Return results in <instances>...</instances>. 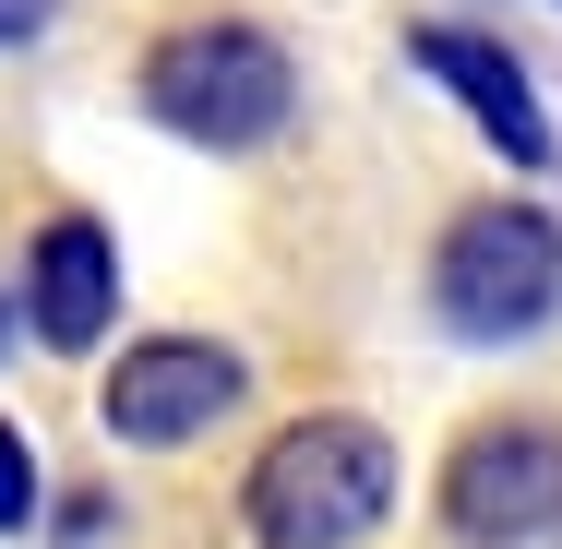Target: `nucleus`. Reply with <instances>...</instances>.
I'll return each instance as SVG.
<instances>
[{"instance_id":"obj_1","label":"nucleus","mask_w":562,"mask_h":549,"mask_svg":"<svg viewBox=\"0 0 562 549\" xmlns=\"http://www.w3.org/2000/svg\"><path fill=\"white\" fill-rule=\"evenodd\" d=\"M239 514H251L263 549H359L395 514V442L371 419H288L251 454Z\"/></svg>"},{"instance_id":"obj_2","label":"nucleus","mask_w":562,"mask_h":549,"mask_svg":"<svg viewBox=\"0 0 562 549\" xmlns=\"http://www.w3.org/2000/svg\"><path fill=\"white\" fill-rule=\"evenodd\" d=\"M431 311L467 346H515V334L562 323V227L539 204H479L443 227V263H431Z\"/></svg>"},{"instance_id":"obj_3","label":"nucleus","mask_w":562,"mask_h":549,"mask_svg":"<svg viewBox=\"0 0 562 549\" xmlns=\"http://www.w3.org/2000/svg\"><path fill=\"white\" fill-rule=\"evenodd\" d=\"M144 108L204 156H239V144H263L288 119V48L263 24H180L144 60Z\"/></svg>"},{"instance_id":"obj_4","label":"nucleus","mask_w":562,"mask_h":549,"mask_svg":"<svg viewBox=\"0 0 562 549\" xmlns=\"http://www.w3.org/2000/svg\"><path fill=\"white\" fill-rule=\"evenodd\" d=\"M443 526L479 549H527L562 526V419H491L443 466Z\"/></svg>"},{"instance_id":"obj_5","label":"nucleus","mask_w":562,"mask_h":549,"mask_svg":"<svg viewBox=\"0 0 562 549\" xmlns=\"http://www.w3.org/2000/svg\"><path fill=\"white\" fill-rule=\"evenodd\" d=\"M239 346L216 334H156V346H120L109 358V394H97V419L109 442H144V454H168V442H204L239 407Z\"/></svg>"},{"instance_id":"obj_6","label":"nucleus","mask_w":562,"mask_h":549,"mask_svg":"<svg viewBox=\"0 0 562 549\" xmlns=\"http://www.w3.org/2000/svg\"><path fill=\"white\" fill-rule=\"evenodd\" d=\"M407 48H419V72L443 84L454 108L491 131V156H503V168H551V108H539V84H527V60H515L503 36H467V24H419Z\"/></svg>"},{"instance_id":"obj_7","label":"nucleus","mask_w":562,"mask_h":549,"mask_svg":"<svg viewBox=\"0 0 562 549\" xmlns=\"http://www.w3.org/2000/svg\"><path fill=\"white\" fill-rule=\"evenodd\" d=\"M120 311V251L97 216H60L48 239H36V334L48 346H97Z\"/></svg>"},{"instance_id":"obj_8","label":"nucleus","mask_w":562,"mask_h":549,"mask_svg":"<svg viewBox=\"0 0 562 549\" xmlns=\"http://www.w3.org/2000/svg\"><path fill=\"white\" fill-rule=\"evenodd\" d=\"M24 514H36V454H24V431L0 419V538H12Z\"/></svg>"},{"instance_id":"obj_9","label":"nucleus","mask_w":562,"mask_h":549,"mask_svg":"<svg viewBox=\"0 0 562 549\" xmlns=\"http://www.w3.org/2000/svg\"><path fill=\"white\" fill-rule=\"evenodd\" d=\"M48 12H60V0H0V48H24V36L48 24Z\"/></svg>"}]
</instances>
